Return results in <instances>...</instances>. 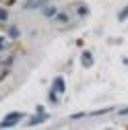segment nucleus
Returning a JSON list of instances; mask_svg holds the SVG:
<instances>
[{"mask_svg": "<svg viewBox=\"0 0 128 130\" xmlns=\"http://www.w3.org/2000/svg\"><path fill=\"white\" fill-rule=\"evenodd\" d=\"M23 118V113H8V116L0 122V128H10V126H14L19 120Z\"/></svg>", "mask_w": 128, "mask_h": 130, "instance_id": "obj_1", "label": "nucleus"}, {"mask_svg": "<svg viewBox=\"0 0 128 130\" xmlns=\"http://www.w3.org/2000/svg\"><path fill=\"white\" fill-rule=\"evenodd\" d=\"M64 89H66V85H64V78L58 76V78L54 80V91H52L54 95H52V97H56V93H64Z\"/></svg>", "mask_w": 128, "mask_h": 130, "instance_id": "obj_2", "label": "nucleus"}, {"mask_svg": "<svg viewBox=\"0 0 128 130\" xmlns=\"http://www.w3.org/2000/svg\"><path fill=\"white\" fill-rule=\"evenodd\" d=\"M41 4H43V0H29V2H25V8L31 10V8H37V6H41Z\"/></svg>", "mask_w": 128, "mask_h": 130, "instance_id": "obj_3", "label": "nucleus"}, {"mask_svg": "<svg viewBox=\"0 0 128 130\" xmlns=\"http://www.w3.org/2000/svg\"><path fill=\"white\" fill-rule=\"evenodd\" d=\"M54 12H56L54 6H45V8H43V14H45V17H54Z\"/></svg>", "mask_w": 128, "mask_h": 130, "instance_id": "obj_4", "label": "nucleus"}, {"mask_svg": "<svg viewBox=\"0 0 128 130\" xmlns=\"http://www.w3.org/2000/svg\"><path fill=\"white\" fill-rule=\"evenodd\" d=\"M83 64H85V66H91V54L89 52L83 54Z\"/></svg>", "mask_w": 128, "mask_h": 130, "instance_id": "obj_5", "label": "nucleus"}, {"mask_svg": "<svg viewBox=\"0 0 128 130\" xmlns=\"http://www.w3.org/2000/svg\"><path fill=\"white\" fill-rule=\"evenodd\" d=\"M6 19H8V12L4 8H0V21H6Z\"/></svg>", "mask_w": 128, "mask_h": 130, "instance_id": "obj_6", "label": "nucleus"}, {"mask_svg": "<svg viewBox=\"0 0 128 130\" xmlns=\"http://www.w3.org/2000/svg\"><path fill=\"white\" fill-rule=\"evenodd\" d=\"M126 17H128V8H124V12H120V17H118V19H120V21H124Z\"/></svg>", "mask_w": 128, "mask_h": 130, "instance_id": "obj_7", "label": "nucleus"}]
</instances>
